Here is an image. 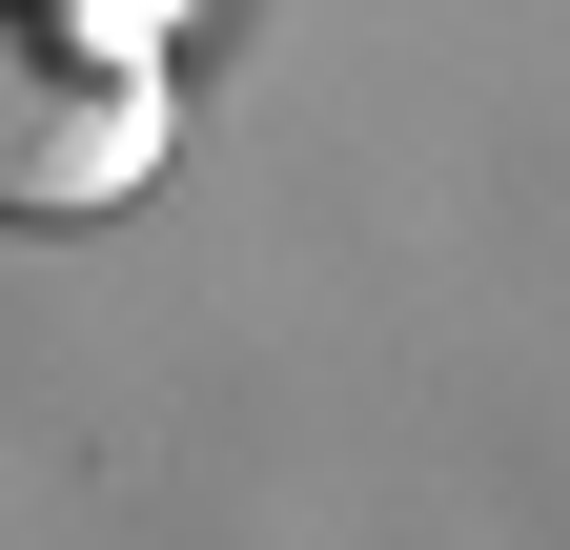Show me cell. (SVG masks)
<instances>
[{
    "label": "cell",
    "mask_w": 570,
    "mask_h": 550,
    "mask_svg": "<svg viewBox=\"0 0 570 550\" xmlns=\"http://www.w3.org/2000/svg\"><path fill=\"white\" fill-rule=\"evenodd\" d=\"M164 184V41H102L82 0H0V225H102Z\"/></svg>",
    "instance_id": "obj_1"
},
{
    "label": "cell",
    "mask_w": 570,
    "mask_h": 550,
    "mask_svg": "<svg viewBox=\"0 0 570 550\" xmlns=\"http://www.w3.org/2000/svg\"><path fill=\"white\" fill-rule=\"evenodd\" d=\"M82 21H102V41H164V21H184V0H82Z\"/></svg>",
    "instance_id": "obj_2"
}]
</instances>
